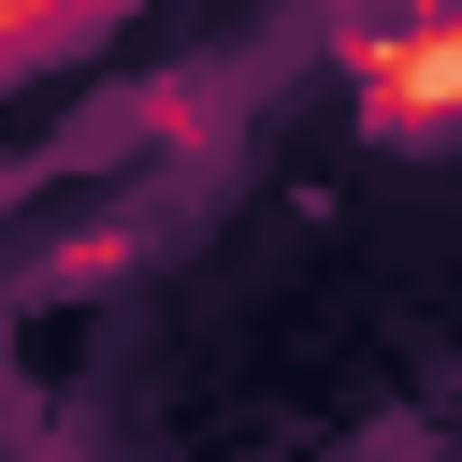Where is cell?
<instances>
[{
    "mask_svg": "<svg viewBox=\"0 0 462 462\" xmlns=\"http://www.w3.org/2000/svg\"><path fill=\"white\" fill-rule=\"evenodd\" d=\"M101 14H130V0H0V87H14L29 58H58V43H87Z\"/></svg>",
    "mask_w": 462,
    "mask_h": 462,
    "instance_id": "cell-2",
    "label": "cell"
},
{
    "mask_svg": "<svg viewBox=\"0 0 462 462\" xmlns=\"http://www.w3.org/2000/svg\"><path fill=\"white\" fill-rule=\"evenodd\" d=\"M332 58H346V116H361L375 144H433V130L462 116V29H448L433 0H404V14H346Z\"/></svg>",
    "mask_w": 462,
    "mask_h": 462,
    "instance_id": "cell-1",
    "label": "cell"
}]
</instances>
